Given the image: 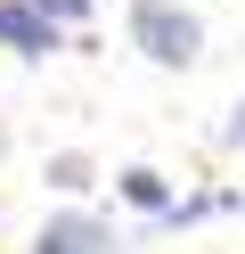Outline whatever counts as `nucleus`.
Here are the masks:
<instances>
[{"instance_id": "obj_6", "label": "nucleus", "mask_w": 245, "mask_h": 254, "mask_svg": "<svg viewBox=\"0 0 245 254\" xmlns=\"http://www.w3.org/2000/svg\"><path fill=\"white\" fill-rule=\"evenodd\" d=\"M33 17H41V25H65V17H90V0H33Z\"/></svg>"}, {"instance_id": "obj_1", "label": "nucleus", "mask_w": 245, "mask_h": 254, "mask_svg": "<svg viewBox=\"0 0 245 254\" xmlns=\"http://www.w3.org/2000/svg\"><path fill=\"white\" fill-rule=\"evenodd\" d=\"M131 41H139L155 66H196V50H204V25H196L180 0H131Z\"/></svg>"}, {"instance_id": "obj_2", "label": "nucleus", "mask_w": 245, "mask_h": 254, "mask_svg": "<svg viewBox=\"0 0 245 254\" xmlns=\"http://www.w3.org/2000/svg\"><path fill=\"white\" fill-rule=\"evenodd\" d=\"M33 254H114V221H98V213H57V221H41Z\"/></svg>"}, {"instance_id": "obj_7", "label": "nucleus", "mask_w": 245, "mask_h": 254, "mask_svg": "<svg viewBox=\"0 0 245 254\" xmlns=\"http://www.w3.org/2000/svg\"><path fill=\"white\" fill-rule=\"evenodd\" d=\"M221 139H229V148H245V99L229 107V123H221Z\"/></svg>"}, {"instance_id": "obj_5", "label": "nucleus", "mask_w": 245, "mask_h": 254, "mask_svg": "<svg viewBox=\"0 0 245 254\" xmlns=\"http://www.w3.org/2000/svg\"><path fill=\"white\" fill-rule=\"evenodd\" d=\"M49 189H90V156H49Z\"/></svg>"}, {"instance_id": "obj_8", "label": "nucleus", "mask_w": 245, "mask_h": 254, "mask_svg": "<svg viewBox=\"0 0 245 254\" xmlns=\"http://www.w3.org/2000/svg\"><path fill=\"white\" fill-rule=\"evenodd\" d=\"M237 205H245V197H237Z\"/></svg>"}, {"instance_id": "obj_4", "label": "nucleus", "mask_w": 245, "mask_h": 254, "mask_svg": "<svg viewBox=\"0 0 245 254\" xmlns=\"http://www.w3.org/2000/svg\"><path fill=\"white\" fill-rule=\"evenodd\" d=\"M123 197L139 205V213H172V189H163V172H147V164L123 172Z\"/></svg>"}, {"instance_id": "obj_3", "label": "nucleus", "mask_w": 245, "mask_h": 254, "mask_svg": "<svg viewBox=\"0 0 245 254\" xmlns=\"http://www.w3.org/2000/svg\"><path fill=\"white\" fill-rule=\"evenodd\" d=\"M0 41H8L16 58H49L57 50V25L33 17V0H0Z\"/></svg>"}]
</instances>
